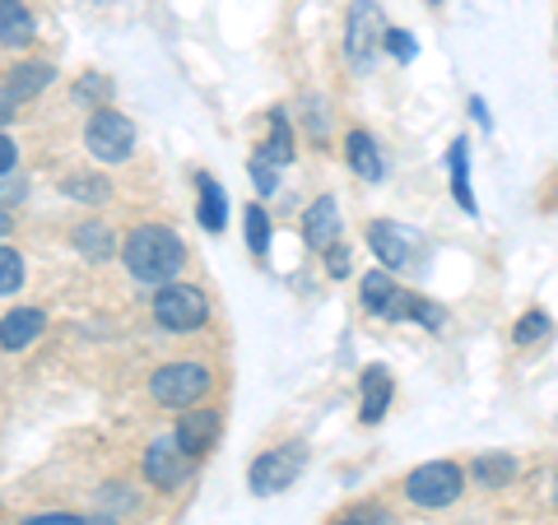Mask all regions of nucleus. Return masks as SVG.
<instances>
[{"instance_id":"nucleus-1","label":"nucleus","mask_w":558,"mask_h":525,"mask_svg":"<svg viewBox=\"0 0 558 525\" xmlns=\"http://www.w3.org/2000/svg\"><path fill=\"white\" fill-rule=\"evenodd\" d=\"M121 260H126L131 279H140V284H172L178 279V270L186 266V247L182 237L163 229V223H145V229H135L126 237V252H121Z\"/></svg>"},{"instance_id":"nucleus-2","label":"nucleus","mask_w":558,"mask_h":525,"mask_svg":"<svg viewBox=\"0 0 558 525\" xmlns=\"http://www.w3.org/2000/svg\"><path fill=\"white\" fill-rule=\"evenodd\" d=\"M461 488H465V475H461V465H451V461H428V465H414L410 475H405V498L414 506H451L461 498Z\"/></svg>"},{"instance_id":"nucleus-3","label":"nucleus","mask_w":558,"mask_h":525,"mask_svg":"<svg viewBox=\"0 0 558 525\" xmlns=\"http://www.w3.org/2000/svg\"><path fill=\"white\" fill-rule=\"evenodd\" d=\"M387 28L391 24H387V14H381L377 0H354V5H349V24H344V51H349V61H354L359 70H368L377 61Z\"/></svg>"},{"instance_id":"nucleus-4","label":"nucleus","mask_w":558,"mask_h":525,"mask_svg":"<svg viewBox=\"0 0 558 525\" xmlns=\"http://www.w3.org/2000/svg\"><path fill=\"white\" fill-rule=\"evenodd\" d=\"M209 391V367L205 363H163L159 373L149 377V395L159 405H172V410H186Z\"/></svg>"},{"instance_id":"nucleus-5","label":"nucleus","mask_w":558,"mask_h":525,"mask_svg":"<svg viewBox=\"0 0 558 525\" xmlns=\"http://www.w3.org/2000/svg\"><path fill=\"white\" fill-rule=\"evenodd\" d=\"M154 321L168 330H201L209 321V303L191 284H159V293H154Z\"/></svg>"},{"instance_id":"nucleus-6","label":"nucleus","mask_w":558,"mask_h":525,"mask_svg":"<svg viewBox=\"0 0 558 525\" xmlns=\"http://www.w3.org/2000/svg\"><path fill=\"white\" fill-rule=\"evenodd\" d=\"M84 145H89V154L102 163H126L135 149V126L121 112L102 108L89 117V126H84Z\"/></svg>"},{"instance_id":"nucleus-7","label":"nucleus","mask_w":558,"mask_h":525,"mask_svg":"<svg viewBox=\"0 0 558 525\" xmlns=\"http://www.w3.org/2000/svg\"><path fill=\"white\" fill-rule=\"evenodd\" d=\"M303 465H307V451L299 442H289V447H275L266 451V456H256L252 461V493L256 498H270V493H284V488L303 475Z\"/></svg>"},{"instance_id":"nucleus-8","label":"nucleus","mask_w":558,"mask_h":525,"mask_svg":"<svg viewBox=\"0 0 558 525\" xmlns=\"http://www.w3.org/2000/svg\"><path fill=\"white\" fill-rule=\"evenodd\" d=\"M196 469V456H186L178 447V437H159L149 451H145V475L154 488H182Z\"/></svg>"},{"instance_id":"nucleus-9","label":"nucleus","mask_w":558,"mask_h":525,"mask_svg":"<svg viewBox=\"0 0 558 525\" xmlns=\"http://www.w3.org/2000/svg\"><path fill=\"white\" fill-rule=\"evenodd\" d=\"M368 247L377 252V260H381L387 270H405V266H414V247H418V237L381 219V223H373V229H368Z\"/></svg>"},{"instance_id":"nucleus-10","label":"nucleus","mask_w":558,"mask_h":525,"mask_svg":"<svg viewBox=\"0 0 558 525\" xmlns=\"http://www.w3.org/2000/svg\"><path fill=\"white\" fill-rule=\"evenodd\" d=\"M215 432H219V414L215 410H186L172 437H178V447L186 451V456H205L209 442H215Z\"/></svg>"},{"instance_id":"nucleus-11","label":"nucleus","mask_w":558,"mask_h":525,"mask_svg":"<svg viewBox=\"0 0 558 525\" xmlns=\"http://www.w3.org/2000/svg\"><path fill=\"white\" fill-rule=\"evenodd\" d=\"M359 391H363V424H381V418H387V410H391V373L387 367H368V373H363V381H359Z\"/></svg>"},{"instance_id":"nucleus-12","label":"nucleus","mask_w":558,"mask_h":525,"mask_svg":"<svg viewBox=\"0 0 558 525\" xmlns=\"http://www.w3.org/2000/svg\"><path fill=\"white\" fill-rule=\"evenodd\" d=\"M43 330H47L43 312L38 307H20V312H10V317L0 321V349H10V354H14V349H28L33 340L43 335Z\"/></svg>"},{"instance_id":"nucleus-13","label":"nucleus","mask_w":558,"mask_h":525,"mask_svg":"<svg viewBox=\"0 0 558 525\" xmlns=\"http://www.w3.org/2000/svg\"><path fill=\"white\" fill-rule=\"evenodd\" d=\"M307 242L317 252H326L330 242H340V205H336V196H322L317 205L307 209Z\"/></svg>"},{"instance_id":"nucleus-14","label":"nucleus","mask_w":558,"mask_h":525,"mask_svg":"<svg viewBox=\"0 0 558 525\" xmlns=\"http://www.w3.org/2000/svg\"><path fill=\"white\" fill-rule=\"evenodd\" d=\"M344 159H349V168H354L363 182H381V172H387V168H381V154H377V139L368 131H349Z\"/></svg>"},{"instance_id":"nucleus-15","label":"nucleus","mask_w":558,"mask_h":525,"mask_svg":"<svg viewBox=\"0 0 558 525\" xmlns=\"http://www.w3.org/2000/svg\"><path fill=\"white\" fill-rule=\"evenodd\" d=\"M451 196H457V205L465 209V215H475V191H470V139H451Z\"/></svg>"},{"instance_id":"nucleus-16","label":"nucleus","mask_w":558,"mask_h":525,"mask_svg":"<svg viewBox=\"0 0 558 525\" xmlns=\"http://www.w3.org/2000/svg\"><path fill=\"white\" fill-rule=\"evenodd\" d=\"M0 42L5 47L33 42V14L24 0H0Z\"/></svg>"},{"instance_id":"nucleus-17","label":"nucleus","mask_w":558,"mask_h":525,"mask_svg":"<svg viewBox=\"0 0 558 525\" xmlns=\"http://www.w3.org/2000/svg\"><path fill=\"white\" fill-rule=\"evenodd\" d=\"M260 159L275 163V168L293 163V131H289L284 112H270V139H266V145H260Z\"/></svg>"},{"instance_id":"nucleus-18","label":"nucleus","mask_w":558,"mask_h":525,"mask_svg":"<svg viewBox=\"0 0 558 525\" xmlns=\"http://www.w3.org/2000/svg\"><path fill=\"white\" fill-rule=\"evenodd\" d=\"M201 223L209 233H223V223H229V200H223V186L215 178H201Z\"/></svg>"},{"instance_id":"nucleus-19","label":"nucleus","mask_w":558,"mask_h":525,"mask_svg":"<svg viewBox=\"0 0 558 525\" xmlns=\"http://www.w3.org/2000/svg\"><path fill=\"white\" fill-rule=\"evenodd\" d=\"M10 75H14V80H10V94H14V98H33V94H43V89H47L57 70L43 65V61H28V65H14Z\"/></svg>"},{"instance_id":"nucleus-20","label":"nucleus","mask_w":558,"mask_h":525,"mask_svg":"<svg viewBox=\"0 0 558 525\" xmlns=\"http://www.w3.org/2000/svg\"><path fill=\"white\" fill-rule=\"evenodd\" d=\"M359 293H363V307L368 312H387V303L396 297V279H391V270H373V274H363V284H359Z\"/></svg>"},{"instance_id":"nucleus-21","label":"nucleus","mask_w":558,"mask_h":525,"mask_svg":"<svg viewBox=\"0 0 558 525\" xmlns=\"http://www.w3.org/2000/svg\"><path fill=\"white\" fill-rule=\"evenodd\" d=\"M75 247L94 260H108L112 256V229L108 223H80L75 229Z\"/></svg>"},{"instance_id":"nucleus-22","label":"nucleus","mask_w":558,"mask_h":525,"mask_svg":"<svg viewBox=\"0 0 558 525\" xmlns=\"http://www.w3.org/2000/svg\"><path fill=\"white\" fill-rule=\"evenodd\" d=\"M512 475H517V461L512 456H480L475 461V484H484V488L508 484Z\"/></svg>"},{"instance_id":"nucleus-23","label":"nucleus","mask_w":558,"mask_h":525,"mask_svg":"<svg viewBox=\"0 0 558 525\" xmlns=\"http://www.w3.org/2000/svg\"><path fill=\"white\" fill-rule=\"evenodd\" d=\"M247 247H252V256H266L270 252V215L260 205H247Z\"/></svg>"},{"instance_id":"nucleus-24","label":"nucleus","mask_w":558,"mask_h":525,"mask_svg":"<svg viewBox=\"0 0 558 525\" xmlns=\"http://www.w3.org/2000/svg\"><path fill=\"white\" fill-rule=\"evenodd\" d=\"M20 284H24V256L0 247V293H20Z\"/></svg>"},{"instance_id":"nucleus-25","label":"nucleus","mask_w":558,"mask_h":525,"mask_svg":"<svg viewBox=\"0 0 558 525\" xmlns=\"http://www.w3.org/2000/svg\"><path fill=\"white\" fill-rule=\"evenodd\" d=\"M549 335V317H545V312H526V317H521L517 326H512V340L517 344H535V340H545Z\"/></svg>"},{"instance_id":"nucleus-26","label":"nucleus","mask_w":558,"mask_h":525,"mask_svg":"<svg viewBox=\"0 0 558 525\" xmlns=\"http://www.w3.org/2000/svg\"><path fill=\"white\" fill-rule=\"evenodd\" d=\"M65 191H70V196H75V200H108V182H102V178H70L65 182Z\"/></svg>"},{"instance_id":"nucleus-27","label":"nucleus","mask_w":558,"mask_h":525,"mask_svg":"<svg viewBox=\"0 0 558 525\" xmlns=\"http://www.w3.org/2000/svg\"><path fill=\"white\" fill-rule=\"evenodd\" d=\"M252 178H256V191H260V196H275V191H279V168L266 163L260 154L252 159Z\"/></svg>"},{"instance_id":"nucleus-28","label":"nucleus","mask_w":558,"mask_h":525,"mask_svg":"<svg viewBox=\"0 0 558 525\" xmlns=\"http://www.w3.org/2000/svg\"><path fill=\"white\" fill-rule=\"evenodd\" d=\"M381 47H387L396 61H414V38H410L405 28H387V38H381Z\"/></svg>"},{"instance_id":"nucleus-29","label":"nucleus","mask_w":558,"mask_h":525,"mask_svg":"<svg viewBox=\"0 0 558 525\" xmlns=\"http://www.w3.org/2000/svg\"><path fill=\"white\" fill-rule=\"evenodd\" d=\"M326 270L336 274V279H344V274H349V252L340 247V242H330V247H326Z\"/></svg>"},{"instance_id":"nucleus-30","label":"nucleus","mask_w":558,"mask_h":525,"mask_svg":"<svg viewBox=\"0 0 558 525\" xmlns=\"http://www.w3.org/2000/svg\"><path fill=\"white\" fill-rule=\"evenodd\" d=\"M24 525H84V521L70 516V512H57V516H28Z\"/></svg>"},{"instance_id":"nucleus-31","label":"nucleus","mask_w":558,"mask_h":525,"mask_svg":"<svg viewBox=\"0 0 558 525\" xmlns=\"http://www.w3.org/2000/svg\"><path fill=\"white\" fill-rule=\"evenodd\" d=\"M14 112H20V98H14L10 89H0V126H5V121H10Z\"/></svg>"},{"instance_id":"nucleus-32","label":"nucleus","mask_w":558,"mask_h":525,"mask_svg":"<svg viewBox=\"0 0 558 525\" xmlns=\"http://www.w3.org/2000/svg\"><path fill=\"white\" fill-rule=\"evenodd\" d=\"M10 168H14V139L0 135V172H10Z\"/></svg>"},{"instance_id":"nucleus-33","label":"nucleus","mask_w":558,"mask_h":525,"mask_svg":"<svg viewBox=\"0 0 558 525\" xmlns=\"http://www.w3.org/2000/svg\"><path fill=\"white\" fill-rule=\"evenodd\" d=\"M0 200H24V182H0Z\"/></svg>"},{"instance_id":"nucleus-34","label":"nucleus","mask_w":558,"mask_h":525,"mask_svg":"<svg viewBox=\"0 0 558 525\" xmlns=\"http://www.w3.org/2000/svg\"><path fill=\"white\" fill-rule=\"evenodd\" d=\"M470 112H475L480 126H488V108H484V98H470Z\"/></svg>"},{"instance_id":"nucleus-35","label":"nucleus","mask_w":558,"mask_h":525,"mask_svg":"<svg viewBox=\"0 0 558 525\" xmlns=\"http://www.w3.org/2000/svg\"><path fill=\"white\" fill-rule=\"evenodd\" d=\"M330 525H359L354 516H340V521H330Z\"/></svg>"},{"instance_id":"nucleus-36","label":"nucleus","mask_w":558,"mask_h":525,"mask_svg":"<svg viewBox=\"0 0 558 525\" xmlns=\"http://www.w3.org/2000/svg\"><path fill=\"white\" fill-rule=\"evenodd\" d=\"M5 229H10V223H5V215H0V237H5Z\"/></svg>"},{"instance_id":"nucleus-37","label":"nucleus","mask_w":558,"mask_h":525,"mask_svg":"<svg viewBox=\"0 0 558 525\" xmlns=\"http://www.w3.org/2000/svg\"><path fill=\"white\" fill-rule=\"evenodd\" d=\"M84 525H89V521H84ZM94 525H112V521H94Z\"/></svg>"}]
</instances>
